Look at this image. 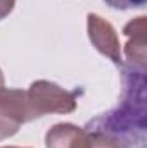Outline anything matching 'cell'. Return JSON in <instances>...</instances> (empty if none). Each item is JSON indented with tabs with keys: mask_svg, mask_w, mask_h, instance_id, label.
<instances>
[{
	"mask_svg": "<svg viewBox=\"0 0 147 148\" xmlns=\"http://www.w3.org/2000/svg\"><path fill=\"white\" fill-rule=\"evenodd\" d=\"M123 69V98L118 107L92 119L85 127L121 140L128 148L146 145V67L132 64Z\"/></svg>",
	"mask_w": 147,
	"mask_h": 148,
	"instance_id": "6da1fadb",
	"label": "cell"
},
{
	"mask_svg": "<svg viewBox=\"0 0 147 148\" xmlns=\"http://www.w3.org/2000/svg\"><path fill=\"white\" fill-rule=\"evenodd\" d=\"M47 148H128L121 140L69 122L55 124L45 134Z\"/></svg>",
	"mask_w": 147,
	"mask_h": 148,
	"instance_id": "7a4b0ae2",
	"label": "cell"
},
{
	"mask_svg": "<svg viewBox=\"0 0 147 148\" xmlns=\"http://www.w3.org/2000/svg\"><path fill=\"white\" fill-rule=\"evenodd\" d=\"M37 119L28 93L17 88L0 91V141L14 136L19 127Z\"/></svg>",
	"mask_w": 147,
	"mask_h": 148,
	"instance_id": "3957f363",
	"label": "cell"
},
{
	"mask_svg": "<svg viewBox=\"0 0 147 148\" xmlns=\"http://www.w3.org/2000/svg\"><path fill=\"white\" fill-rule=\"evenodd\" d=\"M26 93L37 119L52 112L69 114L76 109V91H68L52 81H35Z\"/></svg>",
	"mask_w": 147,
	"mask_h": 148,
	"instance_id": "277c9868",
	"label": "cell"
},
{
	"mask_svg": "<svg viewBox=\"0 0 147 148\" xmlns=\"http://www.w3.org/2000/svg\"><path fill=\"white\" fill-rule=\"evenodd\" d=\"M87 24H88V38L94 43V47L102 55L109 57L116 66H121L123 64L121 45H119V38L116 35V29L111 26V23H107L99 14H88Z\"/></svg>",
	"mask_w": 147,
	"mask_h": 148,
	"instance_id": "5b68a950",
	"label": "cell"
},
{
	"mask_svg": "<svg viewBox=\"0 0 147 148\" xmlns=\"http://www.w3.org/2000/svg\"><path fill=\"white\" fill-rule=\"evenodd\" d=\"M146 31L147 21L144 16L130 21L123 29L125 36L128 38L125 45V55L128 62L135 67H146Z\"/></svg>",
	"mask_w": 147,
	"mask_h": 148,
	"instance_id": "8992f818",
	"label": "cell"
},
{
	"mask_svg": "<svg viewBox=\"0 0 147 148\" xmlns=\"http://www.w3.org/2000/svg\"><path fill=\"white\" fill-rule=\"evenodd\" d=\"M109 7L119 9V10H128V9H139L144 7L146 0H104Z\"/></svg>",
	"mask_w": 147,
	"mask_h": 148,
	"instance_id": "52a82bcc",
	"label": "cell"
},
{
	"mask_svg": "<svg viewBox=\"0 0 147 148\" xmlns=\"http://www.w3.org/2000/svg\"><path fill=\"white\" fill-rule=\"evenodd\" d=\"M16 5V0H0V21L5 19Z\"/></svg>",
	"mask_w": 147,
	"mask_h": 148,
	"instance_id": "ba28073f",
	"label": "cell"
},
{
	"mask_svg": "<svg viewBox=\"0 0 147 148\" xmlns=\"http://www.w3.org/2000/svg\"><path fill=\"white\" fill-rule=\"evenodd\" d=\"M5 88V79H3V73H2V69H0V91Z\"/></svg>",
	"mask_w": 147,
	"mask_h": 148,
	"instance_id": "9c48e42d",
	"label": "cell"
},
{
	"mask_svg": "<svg viewBox=\"0 0 147 148\" xmlns=\"http://www.w3.org/2000/svg\"><path fill=\"white\" fill-rule=\"evenodd\" d=\"M2 148H19V147H2Z\"/></svg>",
	"mask_w": 147,
	"mask_h": 148,
	"instance_id": "30bf717a",
	"label": "cell"
}]
</instances>
